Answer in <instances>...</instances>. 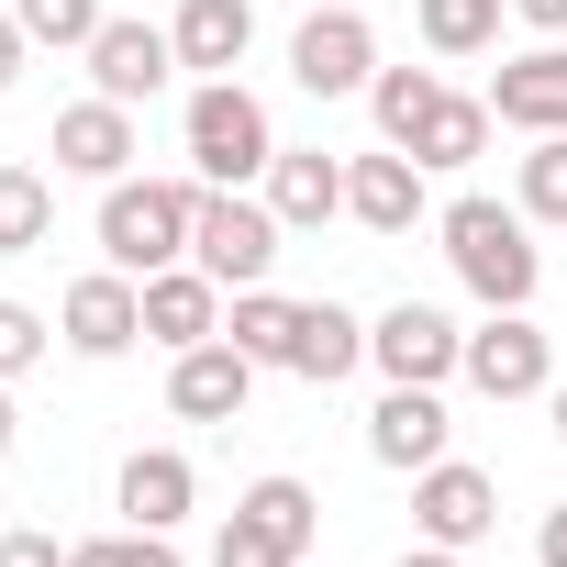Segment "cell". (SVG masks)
<instances>
[{"label":"cell","mask_w":567,"mask_h":567,"mask_svg":"<svg viewBox=\"0 0 567 567\" xmlns=\"http://www.w3.org/2000/svg\"><path fill=\"white\" fill-rule=\"evenodd\" d=\"M434 234H445V267L467 278L478 312H534V290H545V245H534V212H523V200L456 189V200L434 212Z\"/></svg>","instance_id":"cell-1"},{"label":"cell","mask_w":567,"mask_h":567,"mask_svg":"<svg viewBox=\"0 0 567 567\" xmlns=\"http://www.w3.org/2000/svg\"><path fill=\"white\" fill-rule=\"evenodd\" d=\"M200 189L212 178H112L101 189V267L123 278H156L189 256V223H200Z\"/></svg>","instance_id":"cell-2"},{"label":"cell","mask_w":567,"mask_h":567,"mask_svg":"<svg viewBox=\"0 0 567 567\" xmlns=\"http://www.w3.org/2000/svg\"><path fill=\"white\" fill-rule=\"evenodd\" d=\"M178 145H189V178H212V189H245V178L278 167V123H267V101L245 79H200Z\"/></svg>","instance_id":"cell-3"},{"label":"cell","mask_w":567,"mask_h":567,"mask_svg":"<svg viewBox=\"0 0 567 567\" xmlns=\"http://www.w3.org/2000/svg\"><path fill=\"white\" fill-rule=\"evenodd\" d=\"M312 534H323V501H312V478H290V467H267L234 512H223V534H212V567H301L312 556Z\"/></svg>","instance_id":"cell-4"},{"label":"cell","mask_w":567,"mask_h":567,"mask_svg":"<svg viewBox=\"0 0 567 567\" xmlns=\"http://www.w3.org/2000/svg\"><path fill=\"white\" fill-rule=\"evenodd\" d=\"M290 256V223L267 212V189H200V223H189V267H212L223 290H256V278Z\"/></svg>","instance_id":"cell-5"},{"label":"cell","mask_w":567,"mask_h":567,"mask_svg":"<svg viewBox=\"0 0 567 567\" xmlns=\"http://www.w3.org/2000/svg\"><path fill=\"white\" fill-rule=\"evenodd\" d=\"M456 379H467L478 401H545V390H556V334H545L534 312H489V323L467 334Z\"/></svg>","instance_id":"cell-6"},{"label":"cell","mask_w":567,"mask_h":567,"mask_svg":"<svg viewBox=\"0 0 567 567\" xmlns=\"http://www.w3.org/2000/svg\"><path fill=\"white\" fill-rule=\"evenodd\" d=\"M56 346H68V357H134V346H145V278H123V267L68 278V301H56Z\"/></svg>","instance_id":"cell-7"},{"label":"cell","mask_w":567,"mask_h":567,"mask_svg":"<svg viewBox=\"0 0 567 567\" xmlns=\"http://www.w3.org/2000/svg\"><path fill=\"white\" fill-rule=\"evenodd\" d=\"M167 79H178V34H167V23H145V12H112V23L90 34V90H101V101L145 112Z\"/></svg>","instance_id":"cell-8"},{"label":"cell","mask_w":567,"mask_h":567,"mask_svg":"<svg viewBox=\"0 0 567 567\" xmlns=\"http://www.w3.org/2000/svg\"><path fill=\"white\" fill-rule=\"evenodd\" d=\"M423 178H434V167H423V156H401V145L346 156V223H368L379 245L423 234V223H434V189H423Z\"/></svg>","instance_id":"cell-9"},{"label":"cell","mask_w":567,"mask_h":567,"mask_svg":"<svg viewBox=\"0 0 567 567\" xmlns=\"http://www.w3.org/2000/svg\"><path fill=\"white\" fill-rule=\"evenodd\" d=\"M456 357H467V334H456L434 301H390V312L368 323V368H379V379H401V390H445V379H456Z\"/></svg>","instance_id":"cell-10"},{"label":"cell","mask_w":567,"mask_h":567,"mask_svg":"<svg viewBox=\"0 0 567 567\" xmlns=\"http://www.w3.org/2000/svg\"><path fill=\"white\" fill-rule=\"evenodd\" d=\"M412 523H423V545H489L501 534V478L489 467H467V456H434L423 478H412Z\"/></svg>","instance_id":"cell-11"},{"label":"cell","mask_w":567,"mask_h":567,"mask_svg":"<svg viewBox=\"0 0 567 567\" xmlns=\"http://www.w3.org/2000/svg\"><path fill=\"white\" fill-rule=\"evenodd\" d=\"M290 79H301L312 101L368 90V79H379V34H368V12H312V23L290 34Z\"/></svg>","instance_id":"cell-12"},{"label":"cell","mask_w":567,"mask_h":567,"mask_svg":"<svg viewBox=\"0 0 567 567\" xmlns=\"http://www.w3.org/2000/svg\"><path fill=\"white\" fill-rule=\"evenodd\" d=\"M245 401H256V357H245L234 334L167 357V412H178V423H245Z\"/></svg>","instance_id":"cell-13"},{"label":"cell","mask_w":567,"mask_h":567,"mask_svg":"<svg viewBox=\"0 0 567 567\" xmlns=\"http://www.w3.org/2000/svg\"><path fill=\"white\" fill-rule=\"evenodd\" d=\"M45 156H56L68 178H101V189H112V178H134L145 134H134V112H123V101H101V90H90V101H68V112H56V145H45Z\"/></svg>","instance_id":"cell-14"},{"label":"cell","mask_w":567,"mask_h":567,"mask_svg":"<svg viewBox=\"0 0 567 567\" xmlns=\"http://www.w3.org/2000/svg\"><path fill=\"white\" fill-rule=\"evenodd\" d=\"M223 301H234V290H223L212 267H189V256L156 267V278H145V346H167V357L212 346V334H223Z\"/></svg>","instance_id":"cell-15"},{"label":"cell","mask_w":567,"mask_h":567,"mask_svg":"<svg viewBox=\"0 0 567 567\" xmlns=\"http://www.w3.org/2000/svg\"><path fill=\"white\" fill-rule=\"evenodd\" d=\"M456 445V423H445V390H379V412H368V456L379 467H401V478H423L434 456Z\"/></svg>","instance_id":"cell-16"},{"label":"cell","mask_w":567,"mask_h":567,"mask_svg":"<svg viewBox=\"0 0 567 567\" xmlns=\"http://www.w3.org/2000/svg\"><path fill=\"white\" fill-rule=\"evenodd\" d=\"M112 512H123V523H145V534H178V523L200 512V467H189L178 445H134V456H123V478H112Z\"/></svg>","instance_id":"cell-17"},{"label":"cell","mask_w":567,"mask_h":567,"mask_svg":"<svg viewBox=\"0 0 567 567\" xmlns=\"http://www.w3.org/2000/svg\"><path fill=\"white\" fill-rule=\"evenodd\" d=\"M489 123H512V134H567V34L523 45V56L489 79Z\"/></svg>","instance_id":"cell-18"},{"label":"cell","mask_w":567,"mask_h":567,"mask_svg":"<svg viewBox=\"0 0 567 567\" xmlns=\"http://www.w3.org/2000/svg\"><path fill=\"white\" fill-rule=\"evenodd\" d=\"M256 189H267V212L290 223V234H323V223L346 212V156H323V145H278V167H267Z\"/></svg>","instance_id":"cell-19"},{"label":"cell","mask_w":567,"mask_h":567,"mask_svg":"<svg viewBox=\"0 0 567 567\" xmlns=\"http://www.w3.org/2000/svg\"><path fill=\"white\" fill-rule=\"evenodd\" d=\"M167 34H178V68L234 79V68H245V45H256V0H178Z\"/></svg>","instance_id":"cell-20"},{"label":"cell","mask_w":567,"mask_h":567,"mask_svg":"<svg viewBox=\"0 0 567 567\" xmlns=\"http://www.w3.org/2000/svg\"><path fill=\"white\" fill-rule=\"evenodd\" d=\"M357 368H368V323H357L346 301H301V323H290V379L334 390V379H357Z\"/></svg>","instance_id":"cell-21"},{"label":"cell","mask_w":567,"mask_h":567,"mask_svg":"<svg viewBox=\"0 0 567 567\" xmlns=\"http://www.w3.org/2000/svg\"><path fill=\"white\" fill-rule=\"evenodd\" d=\"M412 156H423V167H478V156H489V101H467V90H434V112H423Z\"/></svg>","instance_id":"cell-22"},{"label":"cell","mask_w":567,"mask_h":567,"mask_svg":"<svg viewBox=\"0 0 567 567\" xmlns=\"http://www.w3.org/2000/svg\"><path fill=\"white\" fill-rule=\"evenodd\" d=\"M56 234V178L23 167V156H0V256H34Z\"/></svg>","instance_id":"cell-23"},{"label":"cell","mask_w":567,"mask_h":567,"mask_svg":"<svg viewBox=\"0 0 567 567\" xmlns=\"http://www.w3.org/2000/svg\"><path fill=\"white\" fill-rule=\"evenodd\" d=\"M501 12H512V0H412V34L434 56H489L501 45Z\"/></svg>","instance_id":"cell-24"},{"label":"cell","mask_w":567,"mask_h":567,"mask_svg":"<svg viewBox=\"0 0 567 567\" xmlns=\"http://www.w3.org/2000/svg\"><path fill=\"white\" fill-rule=\"evenodd\" d=\"M290 323H301V301H278L267 290V278H256V290H234L223 301V334L256 357V368H290Z\"/></svg>","instance_id":"cell-25"},{"label":"cell","mask_w":567,"mask_h":567,"mask_svg":"<svg viewBox=\"0 0 567 567\" xmlns=\"http://www.w3.org/2000/svg\"><path fill=\"white\" fill-rule=\"evenodd\" d=\"M434 90H445L434 68H379V79H368V123H379V145H401V156H412V134H423Z\"/></svg>","instance_id":"cell-26"},{"label":"cell","mask_w":567,"mask_h":567,"mask_svg":"<svg viewBox=\"0 0 567 567\" xmlns=\"http://www.w3.org/2000/svg\"><path fill=\"white\" fill-rule=\"evenodd\" d=\"M12 23L34 34V45H56V56H90V34L112 23L101 0H12Z\"/></svg>","instance_id":"cell-27"},{"label":"cell","mask_w":567,"mask_h":567,"mask_svg":"<svg viewBox=\"0 0 567 567\" xmlns=\"http://www.w3.org/2000/svg\"><path fill=\"white\" fill-rule=\"evenodd\" d=\"M512 200L534 223H567V134H534V156L512 167Z\"/></svg>","instance_id":"cell-28"},{"label":"cell","mask_w":567,"mask_h":567,"mask_svg":"<svg viewBox=\"0 0 567 567\" xmlns=\"http://www.w3.org/2000/svg\"><path fill=\"white\" fill-rule=\"evenodd\" d=\"M68 567H189V556H178V534H145V523H123V534H90V545H68Z\"/></svg>","instance_id":"cell-29"},{"label":"cell","mask_w":567,"mask_h":567,"mask_svg":"<svg viewBox=\"0 0 567 567\" xmlns=\"http://www.w3.org/2000/svg\"><path fill=\"white\" fill-rule=\"evenodd\" d=\"M45 346H56V323H45L34 301H0V379H34Z\"/></svg>","instance_id":"cell-30"},{"label":"cell","mask_w":567,"mask_h":567,"mask_svg":"<svg viewBox=\"0 0 567 567\" xmlns=\"http://www.w3.org/2000/svg\"><path fill=\"white\" fill-rule=\"evenodd\" d=\"M0 567H68V545L45 523H12V534H0Z\"/></svg>","instance_id":"cell-31"},{"label":"cell","mask_w":567,"mask_h":567,"mask_svg":"<svg viewBox=\"0 0 567 567\" xmlns=\"http://www.w3.org/2000/svg\"><path fill=\"white\" fill-rule=\"evenodd\" d=\"M23 56H34V34L12 23V0H0V90H12V79H23Z\"/></svg>","instance_id":"cell-32"},{"label":"cell","mask_w":567,"mask_h":567,"mask_svg":"<svg viewBox=\"0 0 567 567\" xmlns=\"http://www.w3.org/2000/svg\"><path fill=\"white\" fill-rule=\"evenodd\" d=\"M534 567H567V501H556V512L534 523Z\"/></svg>","instance_id":"cell-33"},{"label":"cell","mask_w":567,"mask_h":567,"mask_svg":"<svg viewBox=\"0 0 567 567\" xmlns=\"http://www.w3.org/2000/svg\"><path fill=\"white\" fill-rule=\"evenodd\" d=\"M512 12H523L534 34H567V0H512Z\"/></svg>","instance_id":"cell-34"},{"label":"cell","mask_w":567,"mask_h":567,"mask_svg":"<svg viewBox=\"0 0 567 567\" xmlns=\"http://www.w3.org/2000/svg\"><path fill=\"white\" fill-rule=\"evenodd\" d=\"M390 567H467V556H456V545H401Z\"/></svg>","instance_id":"cell-35"},{"label":"cell","mask_w":567,"mask_h":567,"mask_svg":"<svg viewBox=\"0 0 567 567\" xmlns=\"http://www.w3.org/2000/svg\"><path fill=\"white\" fill-rule=\"evenodd\" d=\"M12 445H23V412H12V379H0V467H12Z\"/></svg>","instance_id":"cell-36"},{"label":"cell","mask_w":567,"mask_h":567,"mask_svg":"<svg viewBox=\"0 0 567 567\" xmlns=\"http://www.w3.org/2000/svg\"><path fill=\"white\" fill-rule=\"evenodd\" d=\"M545 412H556V445H567V379H556V390H545Z\"/></svg>","instance_id":"cell-37"},{"label":"cell","mask_w":567,"mask_h":567,"mask_svg":"<svg viewBox=\"0 0 567 567\" xmlns=\"http://www.w3.org/2000/svg\"><path fill=\"white\" fill-rule=\"evenodd\" d=\"M312 12H368V0H312Z\"/></svg>","instance_id":"cell-38"},{"label":"cell","mask_w":567,"mask_h":567,"mask_svg":"<svg viewBox=\"0 0 567 567\" xmlns=\"http://www.w3.org/2000/svg\"><path fill=\"white\" fill-rule=\"evenodd\" d=\"M301 567H312V556H301Z\"/></svg>","instance_id":"cell-39"}]
</instances>
